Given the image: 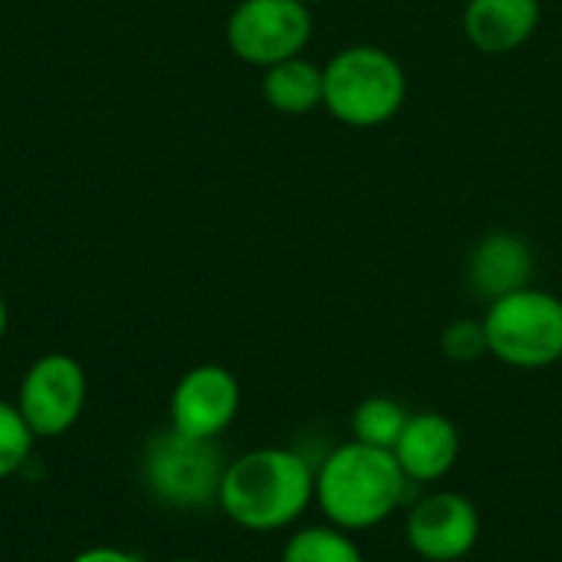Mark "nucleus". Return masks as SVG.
<instances>
[{
  "instance_id": "3",
  "label": "nucleus",
  "mask_w": 562,
  "mask_h": 562,
  "mask_svg": "<svg viewBox=\"0 0 562 562\" xmlns=\"http://www.w3.org/2000/svg\"><path fill=\"white\" fill-rule=\"evenodd\" d=\"M405 99V66L382 46H346L323 66V109L349 128H375L392 122Z\"/></svg>"
},
{
  "instance_id": "21",
  "label": "nucleus",
  "mask_w": 562,
  "mask_h": 562,
  "mask_svg": "<svg viewBox=\"0 0 562 562\" xmlns=\"http://www.w3.org/2000/svg\"><path fill=\"white\" fill-rule=\"evenodd\" d=\"M303 3H313V0H303Z\"/></svg>"
},
{
  "instance_id": "16",
  "label": "nucleus",
  "mask_w": 562,
  "mask_h": 562,
  "mask_svg": "<svg viewBox=\"0 0 562 562\" xmlns=\"http://www.w3.org/2000/svg\"><path fill=\"white\" fill-rule=\"evenodd\" d=\"M33 441H36V435L23 422L16 402L0 398V481L13 477L30 461Z\"/></svg>"
},
{
  "instance_id": "19",
  "label": "nucleus",
  "mask_w": 562,
  "mask_h": 562,
  "mask_svg": "<svg viewBox=\"0 0 562 562\" xmlns=\"http://www.w3.org/2000/svg\"><path fill=\"white\" fill-rule=\"evenodd\" d=\"M7 326H10V310H7V300L0 293V339L7 336Z\"/></svg>"
},
{
  "instance_id": "18",
  "label": "nucleus",
  "mask_w": 562,
  "mask_h": 562,
  "mask_svg": "<svg viewBox=\"0 0 562 562\" xmlns=\"http://www.w3.org/2000/svg\"><path fill=\"white\" fill-rule=\"evenodd\" d=\"M69 562H142L135 553L122 550V547H89L82 553H76Z\"/></svg>"
},
{
  "instance_id": "13",
  "label": "nucleus",
  "mask_w": 562,
  "mask_h": 562,
  "mask_svg": "<svg viewBox=\"0 0 562 562\" xmlns=\"http://www.w3.org/2000/svg\"><path fill=\"white\" fill-rule=\"evenodd\" d=\"M260 92L280 115H306L323 105V69L306 56H293L263 69Z\"/></svg>"
},
{
  "instance_id": "7",
  "label": "nucleus",
  "mask_w": 562,
  "mask_h": 562,
  "mask_svg": "<svg viewBox=\"0 0 562 562\" xmlns=\"http://www.w3.org/2000/svg\"><path fill=\"white\" fill-rule=\"evenodd\" d=\"M86 369L66 352H46L30 362L16 389V408L36 438L66 435L86 408Z\"/></svg>"
},
{
  "instance_id": "20",
  "label": "nucleus",
  "mask_w": 562,
  "mask_h": 562,
  "mask_svg": "<svg viewBox=\"0 0 562 562\" xmlns=\"http://www.w3.org/2000/svg\"><path fill=\"white\" fill-rule=\"evenodd\" d=\"M171 562H207V560H194V557H184V560H171Z\"/></svg>"
},
{
  "instance_id": "8",
  "label": "nucleus",
  "mask_w": 562,
  "mask_h": 562,
  "mask_svg": "<svg viewBox=\"0 0 562 562\" xmlns=\"http://www.w3.org/2000/svg\"><path fill=\"white\" fill-rule=\"evenodd\" d=\"M240 412V382L234 379L231 369L204 362L188 369L168 402V418L171 428L201 438V441H217Z\"/></svg>"
},
{
  "instance_id": "4",
  "label": "nucleus",
  "mask_w": 562,
  "mask_h": 562,
  "mask_svg": "<svg viewBox=\"0 0 562 562\" xmlns=\"http://www.w3.org/2000/svg\"><path fill=\"white\" fill-rule=\"evenodd\" d=\"M487 352L510 369H550L562 359V300L550 290L524 286L491 300L484 313Z\"/></svg>"
},
{
  "instance_id": "12",
  "label": "nucleus",
  "mask_w": 562,
  "mask_h": 562,
  "mask_svg": "<svg viewBox=\"0 0 562 562\" xmlns=\"http://www.w3.org/2000/svg\"><path fill=\"white\" fill-rule=\"evenodd\" d=\"M468 277L477 296L501 300L507 293H517L524 286H530L533 277V250L520 234L510 231H497L477 240L471 263H468Z\"/></svg>"
},
{
  "instance_id": "1",
  "label": "nucleus",
  "mask_w": 562,
  "mask_h": 562,
  "mask_svg": "<svg viewBox=\"0 0 562 562\" xmlns=\"http://www.w3.org/2000/svg\"><path fill=\"white\" fill-rule=\"evenodd\" d=\"M316 501V471L290 448H254L227 461L217 507L244 530L273 533L293 527Z\"/></svg>"
},
{
  "instance_id": "11",
  "label": "nucleus",
  "mask_w": 562,
  "mask_h": 562,
  "mask_svg": "<svg viewBox=\"0 0 562 562\" xmlns=\"http://www.w3.org/2000/svg\"><path fill=\"white\" fill-rule=\"evenodd\" d=\"M540 16V0H468L461 23L477 53L507 56L530 43Z\"/></svg>"
},
{
  "instance_id": "6",
  "label": "nucleus",
  "mask_w": 562,
  "mask_h": 562,
  "mask_svg": "<svg viewBox=\"0 0 562 562\" xmlns=\"http://www.w3.org/2000/svg\"><path fill=\"white\" fill-rule=\"evenodd\" d=\"M310 36L313 16L303 0H240L227 16L231 53L260 69L303 56Z\"/></svg>"
},
{
  "instance_id": "15",
  "label": "nucleus",
  "mask_w": 562,
  "mask_h": 562,
  "mask_svg": "<svg viewBox=\"0 0 562 562\" xmlns=\"http://www.w3.org/2000/svg\"><path fill=\"white\" fill-rule=\"evenodd\" d=\"M280 562H366V557L346 530L329 524L296 530L286 540Z\"/></svg>"
},
{
  "instance_id": "2",
  "label": "nucleus",
  "mask_w": 562,
  "mask_h": 562,
  "mask_svg": "<svg viewBox=\"0 0 562 562\" xmlns=\"http://www.w3.org/2000/svg\"><path fill=\"white\" fill-rule=\"evenodd\" d=\"M408 477L385 448L346 441L316 471V504L346 533L385 524L405 504Z\"/></svg>"
},
{
  "instance_id": "17",
  "label": "nucleus",
  "mask_w": 562,
  "mask_h": 562,
  "mask_svg": "<svg viewBox=\"0 0 562 562\" xmlns=\"http://www.w3.org/2000/svg\"><path fill=\"white\" fill-rule=\"evenodd\" d=\"M441 349L451 362H477L487 352V333L484 319H454L441 333Z\"/></svg>"
},
{
  "instance_id": "10",
  "label": "nucleus",
  "mask_w": 562,
  "mask_h": 562,
  "mask_svg": "<svg viewBox=\"0 0 562 562\" xmlns=\"http://www.w3.org/2000/svg\"><path fill=\"white\" fill-rule=\"evenodd\" d=\"M392 454L408 484H438L458 464L461 431L441 412H415L408 415V425L398 435Z\"/></svg>"
},
{
  "instance_id": "5",
  "label": "nucleus",
  "mask_w": 562,
  "mask_h": 562,
  "mask_svg": "<svg viewBox=\"0 0 562 562\" xmlns=\"http://www.w3.org/2000/svg\"><path fill=\"white\" fill-rule=\"evenodd\" d=\"M224 468L227 464L214 441L188 438L175 428L151 438L142 458L148 491L178 510H201L217 504Z\"/></svg>"
},
{
  "instance_id": "14",
  "label": "nucleus",
  "mask_w": 562,
  "mask_h": 562,
  "mask_svg": "<svg viewBox=\"0 0 562 562\" xmlns=\"http://www.w3.org/2000/svg\"><path fill=\"white\" fill-rule=\"evenodd\" d=\"M408 408L389 395H372L366 402H359V408L352 412V441L372 445V448H385L392 451L398 435L408 425Z\"/></svg>"
},
{
  "instance_id": "9",
  "label": "nucleus",
  "mask_w": 562,
  "mask_h": 562,
  "mask_svg": "<svg viewBox=\"0 0 562 562\" xmlns=\"http://www.w3.org/2000/svg\"><path fill=\"white\" fill-rule=\"evenodd\" d=\"M405 533L422 560L458 562L481 540V514L464 494L435 491L408 510Z\"/></svg>"
}]
</instances>
